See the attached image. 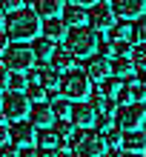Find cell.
Wrapping results in <instances>:
<instances>
[{"label":"cell","mask_w":146,"mask_h":157,"mask_svg":"<svg viewBox=\"0 0 146 157\" xmlns=\"http://www.w3.org/2000/svg\"><path fill=\"white\" fill-rule=\"evenodd\" d=\"M123 157H140L138 151H123Z\"/></svg>","instance_id":"cell-45"},{"label":"cell","mask_w":146,"mask_h":157,"mask_svg":"<svg viewBox=\"0 0 146 157\" xmlns=\"http://www.w3.org/2000/svg\"><path fill=\"white\" fill-rule=\"evenodd\" d=\"M40 32H43V37L46 40H63L66 37V23L60 20V17H46L43 20V26H40Z\"/></svg>","instance_id":"cell-16"},{"label":"cell","mask_w":146,"mask_h":157,"mask_svg":"<svg viewBox=\"0 0 146 157\" xmlns=\"http://www.w3.org/2000/svg\"><path fill=\"white\" fill-rule=\"evenodd\" d=\"M3 66L9 71H29L34 66V52H32V46H26V43H9L6 46V52H3Z\"/></svg>","instance_id":"cell-5"},{"label":"cell","mask_w":146,"mask_h":157,"mask_svg":"<svg viewBox=\"0 0 146 157\" xmlns=\"http://www.w3.org/2000/svg\"><path fill=\"white\" fill-rule=\"evenodd\" d=\"M32 52H34V60H49V57H52V52H54V43L37 34V37L32 40Z\"/></svg>","instance_id":"cell-24"},{"label":"cell","mask_w":146,"mask_h":157,"mask_svg":"<svg viewBox=\"0 0 146 157\" xmlns=\"http://www.w3.org/2000/svg\"><path fill=\"white\" fill-rule=\"evenodd\" d=\"M60 20L69 26H86V9L83 6H77V3H66L63 6V12H60Z\"/></svg>","instance_id":"cell-15"},{"label":"cell","mask_w":146,"mask_h":157,"mask_svg":"<svg viewBox=\"0 0 146 157\" xmlns=\"http://www.w3.org/2000/svg\"><path fill=\"white\" fill-rule=\"evenodd\" d=\"M29 75H32V80H34V83H40L46 91H54V89L60 86V75H57L52 66H37V69L32 66V69H29Z\"/></svg>","instance_id":"cell-13"},{"label":"cell","mask_w":146,"mask_h":157,"mask_svg":"<svg viewBox=\"0 0 146 157\" xmlns=\"http://www.w3.org/2000/svg\"><path fill=\"white\" fill-rule=\"evenodd\" d=\"M26 97L32 100V103H46V97H49V91L40 86V83H34V86H26Z\"/></svg>","instance_id":"cell-27"},{"label":"cell","mask_w":146,"mask_h":157,"mask_svg":"<svg viewBox=\"0 0 146 157\" xmlns=\"http://www.w3.org/2000/svg\"><path fill=\"white\" fill-rule=\"evenodd\" d=\"M86 23H89V29H92V32L103 34V32H109L117 23V17L112 12V6H106V3H100V0H97V3L86 12Z\"/></svg>","instance_id":"cell-7"},{"label":"cell","mask_w":146,"mask_h":157,"mask_svg":"<svg viewBox=\"0 0 146 157\" xmlns=\"http://www.w3.org/2000/svg\"><path fill=\"white\" fill-rule=\"evenodd\" d=\"M143 132H146V120H143Z\"/></svg>","instance_id":"cell-49"},{"label":"cell","mask_w":146,"mask_h":157,"mask_svg":"<svg viewBox=\"0 0 146 157\" xmlns=\"http://www.w3.org/2000/svg\"><path fill=\"white\" fill-rule=\"evenodd\" d=\"M66 49L77 57H89V54L97 52V32L83 29V26H72L66 32Z\"/></svg>","instance_id":"cell-2"},{"label":"cell","mask_w":146,"mask_h":157,"mask_svg":"<svg viewBox=\"0 0 146 157\" xmlns=\"http://www.w3.org/2000/svg\"><path fill=\"white\" fill-rule=\"evenodd\" d=\"M143 157H146V151H143Z\"/></svg>","instance_id":"cell-50"},{"label":"cell","mask_w":146,"mask_h":157,"mask_svg":"<svg viewBox=\"0 0 146 157\" xmlns=\"http://www.w3.org/2000/svg\"><path fill=\"white\" fill-rule=\"evenodd\" d=\"M20 154V146H14V143H3L0 146V157H17Z\"/></svg>","instance_id":"cell-34"},{"label":"cell","mask_w":146,"mask_h":157,"mask_svg":"<svg viewBox=\"0 0 146 157\" xmlns=\"http://www.w3.org/2000/svg\"><path fill=\"white\" fill-rule=\"evenodd\" d=\"M29 120L34 126H52L54 123V114H52V109H49V103H32L29 106Z\"/></svg>","instance_id":"cell-17"},{"label":"cell","mask_w":146,"mask_h":157,"mask_svg":"<svg viewBox=\"0 0 146 157\" xmlns=\"http://www.w3.org/2000/svg\"><path fill=\"white\" fill-rule=\"evenodd\" d=\"M106 34H109V40H112V43H117V40H132L135 37V29H132V23H115Z\"/></svg>","instance_id":"cell-25"},{"label":"cell","mask_w":146,"mask_h":157,"mask_svg":"<svg viewBox=\"0 0 146 157\" xmlns=\"http://www.w3.org/2000/svg\"><path fill=\"white\" fill-rule=\"evenodd\" d=\"M86 75L92 83H100V80H106L109 75H112V60L106 57V54H89L86 57Z\"/></svg>","instance_id":"cell-10"},{"label":"cell","mask_w":146,"mask_h":157,"mask_svg":"<svg viewBox=\"0 0 146 157\" xmlns=\"http://www.w3.org/2000/svg\"><path fill=\"white\" fill-rule=\"evenodd\" d=\"M29 106H32V100L26 97V91H6L3 94V103H0V112L6 114V120H23V117H29Z\"/></svg>","instance_id":"cell-6"},{"label":"cell","mask_w":146,"mask_h":157,"mask_svg":"<svg viewBox=\"0 0 146 157\" xmlns=\"http://www.w3.org/2000/svg\"><path fill=\"white\" fill-rule=\"evenodd\" d=\"M0 123H6V114H3V112H0Z\"/></svg>","instance_id":"cell-46"},{"label":"cell","mask_w":146,"mask_h":157,"mask_svg":"<svg viewBox=\"0 0 146 157\" xmlns=\"http://www.w3.org/2000/svg\"><path fill=\"white\" fill-rule=\"evenodd\" d=\"M6 86H9V69H6V66H0V91H3Z\"/></svg>","instance_id":"cell-37"},{"label":"cell","mask_w":146,"mask_h":157,"mask_svg":"<svg viewBox=\"0 0 146 157\" xmlns=\"http://www.w3.org/2000/svg\"><path fill=\"white\" fill-rule=\"evenodd\" d=\"M143 3H146V0H143Z\"/></svg>","instance_id":"cell-51"},{"label":"cell","mask_w":146,"mask_h":157,"mask_svg":"<svg viewBox=\"0 0 146 157\" xmlns=\"http://www.w3.org/2000/svg\"><path fill=\"white\" fill-rule=\"evenodd\" d=\"M132 29H135V40L146 43V12L135 17V26H132Z\"/></svg>","instance_id":"cell-31"},{"label":"cell","mask_w":146,"mask_h":157,"mask_svg":"<svg viewBox=\"0 0 146 157\" xmlns=\"http://www.w3.org/2000/svg\"><path fill=\"white\" fill-rule=\"evenodd\" d=\"M63 0H34V12H37L43 20L46 17H60V12H63Z\"/></svg>","instance_id":"cell-20"},{"label":"cell","mask_w":146,"mask_h":157,"mask_svg":"<svg viewBox=\"0 0 146 157\" xmlns=\"http://www.w3.org/2000/svg\"><path fill=\"white\" fill-rule=\"evenodd\" d=\"M20 6H26V0H0V9L9 14V12H14V9H20Z\"/></svg>","instance_id":"cell-35"},{"label":"cell","mask_w":146,"mask_h":157,"mask_svg":"<svg viewBox=\"0 0 146 157\" xmlns=\"http://www.w3.org/2000/svg\"><path fill=\"white\" fill-rule=\"evenodd\" d=\"M17 157H37V149L34 146H20V154Z\"/></svg>","instance_id":"cell-36"},{"label":"cell","mask_w":146,"mask_h":157,"mask_svg":"<svg viewBox=\"0 0 146 157\" xmlns=\"http://www.w3.org/2000/svg\"><path fill=\"white\" fill-rule=\"evenodd\" d=\"M9 140H12L14 146H34V140H37V126L32 123V120H14L12 128H9Z\"/></svg>","instance_id":"cell-9"},{"label":"cell","mask_w":146,"mask_h":157,"mask_svg":"<svg viewBox=\"0 0 146 157\" xmlns=\"http://www.w3.org/2000/svg\"><path fill=\"white\" fill-rule=\"evenodd\" d=\"M26 86H29V80H26L23 71H14V75H9V91H26Z\"/></svg>","instance_id":"cell-28"},{"label":"cell","mask_w":146,"mask_h":157,"mask_svg":"<svg viewBox=\"0 0 146 157\" xmlns=\"http://www.w3.org/2000/svg\"><path fill=\"white\" fill-rule=\"evenodd\" d=\"M6 46H9V34H6L3 29H0V54L6 52Z\"/></svg>","instance_id":"cell-41"},{"label":"cell","mask_w":146,"mask_h":157,"mask_svg":"<svg viewBox=\"0 0 146 157\" xmlns=\"http://www.w3.org/2000/svg\"><path fill=\"white\" fill-rule=\"evenodd\" d=\"M40 14L34 12V9L29 6H20V9H14V12H9L6 17V23H3V32L9 34V40H17V43H29L34 40L40 34Z\"/></svg>","instance_id":"cell-1"},{"label":"cell","mask_w":146,"mask_h":157,"mask_svg":"<svg viewBox=\"0 0 146 157\" xmlns=\"http://www.w3.org/2000/svg\"><path fill=\"white\" fill-rule=\"evenodd\" d=\"M126 91H129V103H143L146 100V86H140V83L126 86Z\"/></svg>","instance_id":"cell-30"},{"label":"cell","mask_w":146,"mask_h":157,"mask_svg":"<svg viewBox=\"0 0 146 157\" xmlns=\"http://www.w3.org/2000/svg\"><path fill=\"white\" fill-rule=\"evenodd\" d=\"M54 132L60 137H75V123L69 117H60V120H54Z\"/></svg>","instance_id":"cell-29"},{"label":"cell","mask_w":146,"mask_h":157,"mask_svg":"<svg viewBox=\"0 0 146 157\" xmlns=\"http://www.w3.org/2000/svg\"><path fill=\"white\" fill-rule=\"evenodd\" d=\"M49 63H52L54 71H69V69H75V54H72L69 49H54Z\"/></svg>","instance_id":"cell-18"},{"label":"cell","mask_w":146,"mask_h":157,"mask_svg":"<svg viewBox=\"0 0 146 157\" xmlns=\"http://www.w3.org/2000/svg\"><path fill=\"white\" fill-rule=\"evenodd\" d=\"M72 143H75V157H100L106 151L103 137L95 128H80V132H75Z\"/></svg>","instance_id":"cell-4"},{"label":"cell","mask_w":146,"mask_h":157,"mask_svg":"<svg viewBox=\"0 0 146 157\" xmlns=\"http://www.w3.org/2000/svg\"><path fill=\"white\" fill-rule=\"evenodd\" d=\"M57 149H37V157H57Z\"/></svg>","instance_id":"cell-39"},{"label":"cell","mask_w":146,"mask_h":157,"mask_svg":"<svg viewBox=\"0 0 146 157\" xmlns=\"http://www.w3.org/2000/svg\"><path fill=\"white\" fill-rule=\"evenodd\" d=\"M3 143H9V128H6V123H0V146Z\"/></svg>","instance_id":"cell-40"},{"label":"cell","mask_w":146,"mask_h":157,"mask_svg":"<svg viewBox=\"0 0 146 157\" xmlns=\"http://www.w3.org/2000/svg\"><path fill=\"white\" fill-rule=\"evenodd\" d=\"M49 109H52V114H54V120H60V117H69V112H72V103L66 97H52V103H49Z\"/></svg>","instance_id":"cell-26"},{"label":"cell","mask_w":146,"mask_h":157,"mask_svg":"<svg viewBox=\"0 0 146 157\" xmlns=\"http://www.w3.org/2000/svg\"><path fill=\"white\" fill-rule=\"evenodd\" d=\"M120 149L123 151H138V154H143L146 151V132H143V128L123 132L120 134Z\"/></svg>","instance_id":"cell-14"},{"label":"cell","mask_w":146,"mask_h":157,"mask_svg":"<svg viewBox=\"0 0 146 157\" xmlns=\"http://www.w3.org/2000/svg\"><path fill=\"white\" fill-rule=\"evenodd\" d=\"M60 91H63V97L66 100H83V97H89L92 94V80H89V75L86 71H80V69H69L66 75L60 77V86H57Z\"/></svg>","instance_id":"cell-3"},{"label":"cell","mask_w":146,"mask_h":157,"mask_svg":"<svg viewBox=\"0 0 146 157\" xmlns=\"http://www.w3.org/2000/svg\"><path fill=\"white\" fill-rule=\"evenodd\" d=\"M0 103H3V91H0Z\"/></svg>","instance_id":"cell-48"},{"label":"cell","mask_w":146,"mask_h":157,"mask_svg":"<svg viewBox=\"0 0 146 157\" xmlns=\"http://www.w3.org/2000/svg\"><path fill=\"white\" fill-rule=\"evenodd\" d=\"M120 128H117V126H112V123H109V120L103 117V123H100V137H103V143L109 146V149H115V146H120Z\"/></svg>","instance_id":"cell-23"},{"label":"cell","mask_w":146,"mask_h":157,"mask_svg":"<svg viewBox=\"0 0 146 157\" xmlns=\"http://www.w3.org/2000/svg\"><path fill=\"white\" fill-rule=\"evenodd\" d=\"M112 75L120 77V80H129L135 75V60L129 57V54H117V57L112 60Z\"/></svg>","instance_id":"cell-19"},{"label":"cell","mask_w":146,"mask_h":157,"mask_svg":"<svg viewBox=\"0 0 146 157\" xmlns=\"http://www.w3.org/2000/svg\"><path fill=\"white\" fill-rule=\"evenodd\" d=\"M89 106L97 112V117H109V114H112V109H115L112 97H106L103 91H95V94H89Z\"/></svg>","instance_id":"cell-21"},{"label":"cell","mask_w":146,"mask_h":157,"mask_svg":"<svg viewBox=\"0 0 146 157\" xmlns=\"http://www.w3.org/2000/svg\"><path fill=\"white\" fill-rule=\"evenodd\" d=\"M37 149H57V146H63V137L54 132V128H49V126H43L40 132H37Z\"/></svg>","instance_id":"cell-22"},{"label":"cell","mask_w":146,"mask_h":157,"mask_svg":"<svg viewBox=\"0 0 146 157\" xmlns=\"http://www.w3.org/2000/svg\"><path fill=\"white\" fill-rule=\"evenodd\" d=\"M138 83H140V86H146V69L140 71V77H138Z\"/></svg>","instance_id":"cell-43"},{"label":"cell","mask_w":146,"mask_h":157,"mask_svg":"<svg viewBox=\"0 0 146 157\" xmlns=\"http://www.w3.org/2000/svg\"><path fill=\"white\" fill-rule=\"evenodd\" d=\"M69 120L75 123L77 128H92L97 123V112L89 103H83V100H77L75 106H72V112H69Z\"/></svg>","instance_id":"cell-11"},{"label":"cell","mask_w":146,"mask_h":157,"mask_svg":"<svg viewBox=\"0 0 146 157\" xmlns=\"http://www.w3.org/2000/svg\"><path fill=\"white\" fill-rule=\"evenodd\" d=\"M112 12H115V17L135 20L138 14L146 12V3H143V0H112Z\"/></svg>","instance_id":"cell-12"},{"label":"cell","mask_w":146,"mask_h":157,"mask_svg":"<svg viewBox=\"0 0 146 157\" xmlns=\"http://www.w3.org/2000/svg\"><path fill=\"white\" fill-rule=\"evenodd\" d=\"M3 23H6V12L0 9V29H3Z\"/></svg>","instance_id":"cell-44"},{"label":"cell","mask_w":146,"mask_h":157,"mask_svg":"<svg viewBox=\"0 0 146 157\" xmlns=\"http://www.w3.org/2000/svg\"><path fill=\"white\" fill-rule=\"evenodd\" d=\"M132 60H135V66L146 69V43H143V46H138V49L132 52Z\"/></svg>","instance_id":"cell-33"},{"label":"cell","mask_w":146,"mask_h":157,"mask_svg":"<svg viewBox=\"0 0 146 157\" xmlns=\"http://www.w3.org/2000/svg\"><path fill=\"white\" fill-rule=\"evenodd\" d=\"M115 49H117V54H129V40H117Z\"/></svg>","instance_id":"cell-38"},{"label":"cell","mask_w":146,"mask_h":157,"mask_svg":"<svg viewBox=\"0 0 146 157\" xmlns=\"http://www.w3.org/2000/svg\"><path fill=\"white\" fill-rule=\"evenodd\" d=\"M72 3H77V6H83V9H86V6H95L97 0H72Z\"/></svg>","instance_id":"cell-42"},{"label":"cell","mask_w":146,"mask_h":157,"mask_svg":"<svg viewBox=\"0 0 146 157\" xmlns=\"http://www.w3.org/2000/svg\"><path fill=\"white\" fill-rule=\"evenodd\" d=\"M143 120H146V106L143 103H123L117 109V128H120V132L140 128Z\"/></svg>","instance_id":"cell-8"},{"label":"cell","mask_w":146,"mask_h":157,"mask_svg":"<svg viewBox=\"0 0 146 157\" xmlns=\"http://www.w3.org/2000/svg\"><path fill=\"white\" fill-rule=\"evenodd\" d=\"M100 83H103V94L106 97L117 94V89H120V77H115V75H109L106 80H100Z\"/></svg>","instance_id":"cell-32"},{"label":"cell","mask_w":146,"mask_h":157,"mask_svg":"<svg viewBox=\"0 0 146 157\" xmlns=\"http://www.w3.org/2000/svg\"><path fill=\"white\" fill-rule=\"evenodd\" d=\"M100 157H117V154H115V151H112V154H100Z\"/></svg>","instance_id":"cell-47"}]
</instances>
